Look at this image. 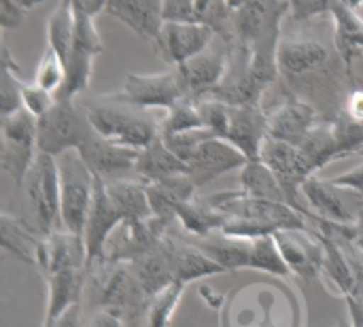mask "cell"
I'll return each instance as SVG.
<instances>
[{
    "mask_svg": "<svg viewBox=\"0 0 363 327\" xmlns=\"http://www.w3.org/2000/svg\"><path fill=\"white\" fill-rule=\"evenodd\" d=\"M196 104H198L204 128L215 138H225V132H228V126H230L232 104H225V102L215 100V98H202V100H196Z\"/></svg>",
    "mask_w": 363,
    "mask_h": 327,
    "instance_id": "7bdbcfd3",
    "label": "cell"
},
{
    "mask_svg": "<svg viewBox=\"0 0 363 327\" xmlns=\"http://www.w3.org/2000/svg\"><path fill=\"white\" fill-rule=\"evenodd\" d=\"M347 309H349V321L353 327H363V306L357 304L353 298H347Z\"/></svg>",
    "mask_w": 363,
    "mask_h": 327,
    "instance_id": "11a10c76",
    "label": "cell"
},
{
    "mask_svg": "<svg viewBox=\"0 0 363 327\" xmlns=\"http://www.w3.org/2000/svg\"><path fill=\"white\" fill-rule=\"evenodd\" d=\"M336 327H353V326H351V321H340Z\"/></svg>",
    "mask_w": 363,
    "mask_h": 327,
    "instance_id": "6f0895ef",
    "label": "cell"
},
{
    "mask_svg": "<svg viewBox=\"0 0 363 327\" xmlns=\"http://www.w3.org/2000/svg\"><path fill=\"white\" fill-rule=\"evenodd\" d=\"M74 36V13L68 4H57L47 17V47H51L66 64Z\"/></svg>",
    "mask_w": 363,
    "mask_h": 327,
    "instance_id": "8d00e7d4",
    "label": "cell"
},
{
    "mask_svg": "<svg viewBox=\"0 0 363 327\" xmlns=\"http://www.w3.org/2000/svg\"><path fill=\"white\" fill-rule=\"evenodd\" d=\"M36 266L43 277L66 270V268H87V253L81 236H74L66 230H57L43 238L36 255Z\"/></svg>",
    "mask_w": 363,
    "mask_h": 327,
    "instance_id": "cb8c5ba5",
    "label": "cell"
},
{
    "mask_svg": "<svg viewBox=\"0 0 363 327\" xmlns=\"http://www.w3.org/2000/svg\"><path fill=\"white\" fill-rule=\"evenodd\" d=\"M170 221L160 219V217H149L143 221H132L123 223L115 234L117 238L108 243L104 264H130L143 253L151 251L155 245H160L170 230Z\"/></svg>",
    "mask_w": 363,
    "mask_h": 327,
    "instance_id": "5bb4252c",
    "label": "cell"
},
{
    "mask_svg": "<svg viewBox=\"0 0 363 327\" xmlns=\"http://www.w3.org/2000/svg\"><path fill=\"white\" fill-rule=\"evenodd\" d=\"M138 153L140 151L106 140L96 132H91L79 149V155L87 164V168L106 183L128 179L130 174H134Z\"/></svg>",
    "mask_w": 363,
    "mask_h": 327,
    "instance_id": "9a60e30c",
    "label": "cell"
},
{
    "mask_svg": "<svg viewBox=\"0 0 363 327\" xmlns=\"http://www.w3.org/2000/svg\"><path fill=\"white\" fill-rule=\"evenodd\" d=\"M106 4H108V0H72L70 6H74V9H79V11L91 15V17H96V15H100L102 11H106Z\"/></svg>",
    "mask_w": 363,
    "mask_h": 327,
    "instance_id": "db71d44e",
    "label": "cell"
},
{
    "mask_svg": "<svg viewBox=\"0 0 363 327\" xmlns=\"http://www.w3.org/2000/svg\"><path fill=\"white\" fill-rule=\"evenodd\" d=\"M304 200L311 209V213L323 221L340 223V226H353L357 223V213H353L347 206V200L342 198V189L336 187L330 179H319L317 174L311 177L302 187Z\"/></svg>",
    "mask_w": 363,
    "mask_h": 327,
    "instance_id": "d4e9b609",
    "label": "cell"
},
{
    "mask_svg": "<svg viewBox=\"0 0 363 327\" xmlns=\"http://www.w3.org/2000/svg\"><path fill=\"white\" fill-rule=\"evenodd\" d=\"M130 268L149 298L170 287L174 283V236L168 234L151 251L130 262Z\"/></svg>",
    "mask_w": 363,
    "mask_h": 327,
    "instance_id": "603a6c76",
    "label": "cell"
},
{
    "mask_svg": "<svg viewBox=\"0 0 363 327\" xmlns=\"http://www.w3.org/2000/svg\"><path fill=\"white\" fill-rule=\"evenodd\" d=\"M251 243L253 240H242V238H232L225 234H213L208 238L198 240L196 245L219 266L225 268V272H236L249 268L251 260Z\"/></svg>",
    "mask_w": 363,
    "mask_h": 327,
    "instance_id": "4dcf8cb0",
    "label": "cell"
},
{
    "mask_svg": "<svg viewBox=\"0 0 363 327\" xmlns=\"http://www.w3.org/2000/svg\"><path fill=\"white\" fill-rule=\"evenodd\" d=\"M94 200L87 213L85 230H83V245L87 253V270L94 268L96 264H104V255L108 249L111 238L115 232L123 226L121 215L117 213L108 189L106 181L94 174Z\"/></svg>",
    "mask_w": 363,
    "mask_h": 327,
    "instance_id": "8fae6325",
    "label": "cell"
},
{
    "mask_svg": "<svg viewBox=\"0 0 363 327\" xmlns=\"http://www.w3.org/2000/svg\"><path fill=\"white\" fill-rule=\"evenodd\" d=\"M202 128L204 123H202L196 100H181L179 104H174L170 111L162 115L160 136H172V134H183V132L202 130Z\"/></svg>",
    "mask_w": 363,
    "mask_h": 327,
    "instance_id": "60d3db41",
    "label": "cell"
},
{
    "mask_svg": "<svg viewBox=\"0 0 363 327\" xmlns=\"http://www.w3.org/2000/svg\"><path fill=\"white\" fill-rule=\"evenodd\" d=\"M36 157V117L23 109L2 117V168L13 177L17 189L26 185Z\"/></svg>",
    "mask_w": 363,
    "mask_h": 327,
    "instance_id": "30bf717a",
    "label": "cell"
},
{
    "mask_svg": "<svg viewBox=\"0 0 363 327\" xmlns=\"http://www.w3.org/2000/svg\"><path fill=\"white\" fill-rule=\"evenodd\" d=\"M55 102V96L47 89H43L40 85H36L34 81L28 83L21 79V106L23 111H28L32 117H43Z\"/></svg>",
    "mask_w": 363,
    "mask_h": 327,
    "instance_id": "bcb514c9",
    "label": "cell"
},
{
    "mask_svg": "<svg viewBox=\"0 0 363 327\" xmlns=\"http://www.w3.org/2000/svg\"><path fill=\"white\" fill-rule=\"evenodd\" d=\"M113 96L143 111H170L181 100H189L183 79L174 66L155 74H125L123 85Z\"/></svg>",
    "mask_w": 363,
    "mask_h": 327,
    "instance_id": "52a82bcc",
    "label": "cell"
},
{
    "mask_svg": "<svg viewBox=\"0 0 363 327\" xmlns=\"http://www.w3.org/2000/svg\"><path fill=\"white\" fill-rule=\"evenodd\" d=\"M45 327H87L85 323V317H83V306L77 304L72 309H68L66 313H62L53 323Z\"/></svg>",
    "mask_w": 363,
    "mask_h": 327,
    "instance_id": "816d5d0a",
    "label": "cell"
},
{
    "mask_svg": "<svg viewBox=\"0 0 363 327\" xmlns=\"http://www.w3.org/2000/svg\"><path fill=\"white\" fill-rule=\"evenodd\" d=\"M26 11H30V9H34V6H38V4H43L45 0H17Z\"/></svg>",
    "mask_w": 363,
    "mask_h": 327,
    "instance_id": "9f6ffc18",
    "label": "cell"
},
{
    "mask_svg": "<svg viewBox=\"0 0 363 327\" xmlns=\"http://www.w3.org/2000/svg\"><path fill=\"white\" fill-rule=\"evenodd\" d=\"M268 113V138L289 143L294 147H300L304 138L313 132L317 123H321L319 111L294 96L283 87V96L272 109H266Z\"/></svg>",
    "mask_w": 363,
    "mask_h": 327,
    "instance_id": "7c38bea8",
    "label": "cell"
},
{
    "mask_svg": "<svg viewBox=\"0 0 363 327\" xmlns=\"http://www.w3.org/2000/svg\"><path fill=\"white\" fill-rule=\"evenodd\" d=\"M362 15H363V13H362Z\"/></svg>",
    "mask_w": 363,
    "mask_h": 327,
    "instance_id": "94428289",
    "label": "cell"
},
{
    "mask_svg": "<svg viewBox=\"0 0 363 327\" xmlns=\"http://www.w3.org/2000/svg\"><path fill=\"white\" fill-rule=\"evenodd\" d=\"M108 196L121 215L123 223L132 221H143L153 217L151 204H149V194H147V183L138 179H119L106 183Z\"/></svg>",
    "mask_w": 363,
    "mask_h": 327,
    "instance_id": "f546056e",
    "label": "cell"
},
{
    "mask_svg": "<svg viewBox=\"0 0 363 327\" xmlns=\"http://www.w3.org/2000/svg\"><path fill=\"white\" fill-rule=\"evenodd\" d=\"M60 4H68V6H70V4H72V0H60Z\"/></svg>",
    "mask_w": 363,
    "mask_h": 327,
    "instance_id": "680465c9",
    "label": "cell"
},
{
    "mask_svg": "<svg viewBox=\"0 0 363 327\" xmlns=\"http://www.w3.org/2000/svg\"><path fill=\"white\" fill-rule=\"evenodd\" d=\"M283 2H285V0H283Z\"/></svg>",
    "mask_w": 363,
    "mask_h": 327,
    "instance_id": "91938a15",
    "label": "cell"
},
{
    "mask_svg": "<svg viewBox=\"0 0 363 327\" xmlns=\"http://www.w3.org/2000/svg\"><path fill=\"white\" fill-rule=\"evenodd\" d=\"M94 132L83 104L77 100H55L53 106L36 119L38 153L60 157L68 151H79Z\"/></svg>",
    "mask_w": 363,
    "mask_h": 327,
    "instance_id": "3957f363",
    "label": "cell"
},
{
    "mask_svg": "<svg viewBox=\"0 0 363 327\" xmlns=\"http://www.w3.org/2000/svg\"><path fill=\"white\" fill-rule=\"evenodd\" d=\"M28 206L34 219V230L47 238L62 228L60 204V164L57 157L38 153L28 179H26Z\"/></svg>",
    "mask_w": 363,
    "mask_h": 327,
    "instance_id": "5b68a950",
    "label": "cell"
},
{
    "mask_svg": "<svg viewBox=\"0 0 363 327\" xmlns=\"http://www.w3.org/2000/svg\"><path fill=\"white\" fill-rule=\"evenodd\" d=\"M26 9L17 0H0V26L2 30H15L23 23Z\"/></svg>",
    "mask_w": 363,
    "mask_h": 327,
    "instance_id": "c3c4849f",
    "label": "cell"
},
{
    "mask_svg": "<svg viewBox=\"0 0 363 327\" xmlns=\"http://www.w3.org/2000/svg\"><path fill=\"white\" fill-rule=\"evenodd\" d=\"M240 192H245L249 198L289 204L279 179L264 162H249L240 170Z\"/></svg>",
    "mask_w": 363,
    "mask_h": 327,
    "instance_id": "e575fe53",
    "label": "cell"
},
{
    "mask_svg": "<svg viewBox=\"0 0 363 327\" xmlns=\"http://www.w3.org/2000/svg\"><path fill=\"white\" fill-rule=\"evenodd\" d=\"M225 275V268L211 260L196 243H183L174 238V283L189 285L200 279Z\"/></svg>",
    "mask_w": 363,
    "mask_h": 327,
    "instance_id": "f1b7e54d",
    "label": "cell"
},
{
    "mask_svg": "<svg viewBox=\"0 0 363 327\" xmlns=\"http://www.w3.org/2000/svg\"><path fill=\"white\" fill-rule=\"evenodd\" d=\"M277 66L283 87L313 104L323 121L342 117L347 96L357 87V79L347 72L334 40L328 45L323 38L304 30L283 32Z\"/></svg>",
    "mask_w": 363,
    "mask_h": 327,
    "instance_id": "6da1fadb",
    "label": "cell"
},
{
    "mask_svg": "<svg viewBox=\"0 0 363 327\" xmlns=\"http://www.w3.org/2000/svg\"><path fill=\"white\" fill-rule=\"evenodd\" d=\"M345 117L353 119V121H359L363 123V89L362 87H353L351 94L347 96V102H345Z\"/></svg>",
    "mask_w": 363,
    "mask_h": 327,
    "instance_id": "f907efd6",
    "label": "cell"
},
{
    "mask_svg": "<svg viewBox=\"0 0 363 327\" xmlns=\"http://www.w3.org/2000/svg\"><path fill=\"white\" fill-rule=\"evenodd\" d=\"M21 70L11 57V51L2 47V77H0V113L9 117L21 111Z\"/></svg>",
    "mask_w": 363,
    "mask_h": 327,
    "instance_id": "74e56055",
    "label": "cell"
},
{
    "mask_svg": "<svg viewBox=\"0 0 363 327\" xmlns=\"http://www.w3.org/2000/svg\"><path fill=\"white\" fill-rule=\"evenodd\" d=\"M300 151L304 153V157L308 160V164H311V168L315 172H319L321 168H325L334 160L342 157L340 145H338V138H336L334 123L332 121L317 123L313 128V132L300 145Z\"/></svg>",
    "mask_w": 363,
    "mask_h": 327,
    "instance_id": "836d02e7",
    "label": "cell"
},
{
    "mask_svg": "<svg viewBox=\"0 0 363 327\" xmlns=\"http://www.w3.org/2000/svg\"><path fill=\"white\" fill-rule=\"evenodd\" d=\"M185 174H187V166L166 147L162 136L155 138L149 147H145L138 153L134 177L147 185L170 181L177 177H185Z\"/></svg>",
    "mask_w": 363,
    "mask_h": 327,
    "instance_id": "4316f807",
    "label": "cell"
},
{
    "mask_svg": "<svg viewBox=\"0 0 363 327\" xmlns=\"http://www.w3.org/2000/svg\"><path fill=\"white\" fill-rule=\"evenodd\" d=\"M289 9V21L291 23H313L317 19H323L325 15H332L334 0H285Z\"/></svg>",
    "mask_w": 363,
    "mask_h": 327,
    "instance_id": "f6af8a7d",
    "label": "cell"
},
{
    "mask_svg": "<svg viewBox=\"0 0 363 327\" xmlns=\"http://www.w3.org/2000/svg\"><path fill=\"white\" fill-rule=\"evenodd\" d=\"M323 247V262H321V277L332 292L338 296L349 298L357 285V264L349 257L342 249V240L332 238L328 234H317Z\"/></svg>",
    "mask_w": 363,
    "mask_h": 327,
    "instance_id": "484cf974",
    "label": "cell"
},
{
    "mask_svg": "<svg viewBox=\"0 0 363 327\" xmlns=\"http://www.w3.org/2000/svg\"><path fill=\"white\" fill-rule=\"evenodd\" d=\"M83 109L94 132L117 145L143 151L155 138H160L162 117H155L153 111L125 104L113 94L85 100Z\"/></svg>",
    "mask_w": 363,
    "mask_h": 327,
    "instance_id": "7a4b0ae2",
    "label": "cell"
},
{
    "mask_svg": "<svg viewBox=\"0 0 363 327\" xmlns=\"http://www.w3.org/2000/svg\"><path fill=\"white\" fill-rule=\"evenodd\" d=\"M164 21H194V0H162Z\"/></svg>",
    "mask_w": 363,
    "mask_h": 327,
    "instance_id": "7dc6e473",
    "label": "cell"
},
{
    "mask_svg": "<svg viewBox=\"0 0 363 327\" xmlns=\"http://www.w3.org/2000/svg\"><path fill=\"white\" fill-rule=\"evenodd\" d=\"M274 240L291 275L300 277L302 281H315L321 277L323 247L317 236H308L306 232L281 230L274 234Z\"/></svg>",
    "mask_w": 363,
    "mask_h": 327,
    "instance_id": "ffe728a7",
    "label": "cell"
},
{
    "mask_svg": "<svg viewBox=\"0 0 363 327\" xmlns=\"http://www.w3.org/2000/svg\"><path fill=\"white\" fill-rule=\"evenodd\" d=\"M108 17L125 23L138 38L151 43L155 49L162 40L164 30V13L162 0H108L106 11Z\"/></svg>",
    "mask_w": 363,
    "mask_h": 327,
    "instance_id": "d6986e66",
    "label": "cell"
},
{
    "mask_svg": "<svg viewBox=\"0 0 363 327\" xmlns=\"http://www.w3.org/2000/svg\"><path fill=\"white\" fill-rule=\"evenodd\" d=\"M60 164V204L62 228L83 238L87 213L94 200V172L81 160L79 151H68L57 157Z\"/></svg>",
    "mask_w": 363,
    "mask_h": 327,
    "instance_id": "8992f818",
    "label": "cell"
},
{
    "mask_svg": "<svg viewBox=\"0 0 363 327\" xmlns=\"http://www.w3.org/2000/svg\"><path fill=\"white\" fill-rule=\"evenodd\" d=\"M230 64V49L228 43L219 36L215 43L204 49L202 53L194 55L181 66H174L183 79L185 92L189 100H202L206 98L225 77Z\"/></svg>",
    "mask_w": 363,
    "mask_h": 327,
    "instance_id": "4fadbf2b",
    "label": "cell"
},
{
    "mask_svg": "<svg viewBox=\"0 0 363 327\" xmlns=\"http://www.w3.org/2000/svg\"><path fill=\"white\" fill-rule=\"evenodd\" d=\"M332 40L334 47L345 62V68L351 77H355V64L363 57V15L347 6L342 0H334L332 4ZM357 79V77H355Z\"/></svg>",
    "mask_w": 363,
    "mask_h": 327,
    "instance_id": "44dd1931",
    "label": "cell"
},
{
    "mask_svg": "<svg viewBox=\"0 0 363 327\" xmlns=\"http://www.w3.org/2000/svg\"><path fill=\"white\" fill-rule=\"evenodd\" d=\"M217 34L196 21H166L157 53L170 66H181L215 43Z\"/></svg>",
    "mask_w": 363,
    "mask_h": 327,
    "instance_id": "e0dca14e",
    "label": "cell"
},
{
    "mask_svg": "<svg viewBox=\"0 0 363 327\" xmlns=\"http://www.w3.org/2000/svg\"><path fill=\"white\" fill-rule=\"evenodd\" d=\"M108 272L98 279L96 287V311L111 313L119 317L128 327L138 326L147 317L149 296L143 289L140 281L132 272L130 264H106Z\"/></svg>",
    "mask_w": 363,
    "mask_h": 327,
    "instance_id": "277c9868",
    "label": "cell"
},
{
    "mask_svg": "<svg viewBox=\"0 0 363 327\" xmlns=\"http://www.w3.org/2000/svg\"><path fill=\"white\" fill-rule=\"evenodd\" d=\"M87 327H128L119 317L104 313V311H96V315H91Z\"/></svg>",
    "mask_w": 363,
    "mask_h": 327,
    "instance_id": "f5cc1de1",
    "label": "cell"
},
{
    "mask_svg": "<svg viewBox=\"0 0 363 327\" xmlns=\"http://www.w3.org/2000/svg\"><path fill=\"white\" fill-rule=\"evenodd\" d=\"M196 189L198 187L191 183V179L187 174L170 179V181L147 185V194H149V204H151L153 217H160V219H166V221L174 223L177 221V211L185 202L196 198Z\"/></svg>",
    "mask_w": 363,
    "mask_h": 327,
    "instance_id": "83f0119b",
    "label": "cell"
},
{
    "mask_svg": "<svg viewBox=\"0 0 363 327\" xmlns=\"http://www.w3.org/2000/svg\"><path fill=\"white\" fill-rule=\"evenodd\" d=\"M336 187H340L342 192H351V194H357L363 196V164L338 174V177H332L330 179Z\"/></svg>",
    "mask_w": 363,
    "mask_h": 327,
    "instance_id": "681fc988",
    "label": "cell"
},
{
    "mask_svg": "<svg viewBox=\"0 0 363 327\" xmlns=\"http://www.w3.org/2000/svg\"><path fill=\"white\" fill-rule=\"evenodd\" d=\"M43 243V236L34 232L30 226H26L21 219L4 213L2 215V247L4 251L13 253L26 264L36 266L38 247Z\"/></svg>",
    "mask_w": 363,
    "mask_h": 327,
    "instance_id": "d6a6232c",
    "label": "cell"
},
{
    "mask_svg": "<svg viewBox=\"0 0 363 327\" xmlns=\"http://www.w3.org/2000/svg\"><path fill=\"white\" fill-rule=\"evenodd\" d=\"M249 268L257 272H266L272 277H289V268L281 255V249L274 240V236L257 238L251 243V260Z\"/></svg>",
    "mask_w": 363,
    "mask_h": 327,
    "instance_id": "f35d334b",
    "label": "cell"
},
{
    "mask_svg": "<svg viewBox=\"0 0 363 327\" xmlns=\"http://www.w3.org/2000/svg\"><path fill=\"white\" fill-rule=\"evenodd\" d=\"M166 147L187 166L189 160L196 155V151L200 149V145L208 138H213V134L208 130H191V132H183V134H172V136H162Z\"/></svg>",
    "mask_w": 363,
    "mask_h": 327,
    "instance_id": "ee69618b",
    "label": "cell"
},
{
    "mask_svg": "<svg viewBox=\"0 0 363 327\" xmlns=\"http://www.w3.org/2000/svg\"><path fill=\"white\" fill-rule=\"evenodd\" d=\"M87 268H66L51 275H45L47 285V304L40 327L53 323L62 313L83 302L87 287Z\"/></svg>",
    "mask_w": 363,
    "mask_h": 327,
    "instance_id": "7402d4cb",
    "label": "cell"
},
{
    "mask_svg": "<svg viewBox=\"0 0 363 327\" xmlns=\"http://www.w3.org/2000/svg\"><path fill=\"white\" fill-rule=\"evenodd\" d=\"M206 202H208L211 206H215L217 211L225 213V215L255 219V221H262V223L274 228L277 232H281V230L306 232V230H308L306 217H304L302 213H298L296 209H291L289 204L249 198V196H247L245 192H240V189H236V192L213 194V196L206 198Z\"/></svg>",
    "mask_w": 363,
    "mask_h": 327,
    "instance_id": "9c48e42d",
    "label": "cell"
},
{
    "mask_svg": "<svg viewBox=\"0 0 363 327\" xmlns=\"http://www.w3.org/2000/svg\"><path fill=\"white\" fill-rule=\"evenodd\" d=\"M234 9L228 0H194V21L211 28L221 40L232 43L234 34Z\"/></svg>",
    "mask_w": 363,
    "mask_h": 327,
    "instance_id": "d590c367",
    "label": "cell"
},
{
    "mask_svg": "<svg viewBox=\"0 0 363 327\" xmlns=\"http://www.w3.org/2000/svg\"><path fill=\"white\" fill-rule=\"evenodd\" d=\"M259 162H264L272 170V174L279 179V183H281V187H283V192L287 196L289 206L296 209L298 213H302L308 219L313 213H311V209H308V204L304 200L302 187L317 172L311 168V164L304 157V153L300 151V147H294V145L283 143V140L266 138V143L262 147Z\"/></svg>",
    "mask_w": 363,
    "mask_h": 327,
    "instance_id": "ba28073f",
    "label": "cell"
},
{
    "mask_svg": "<svg viewBox=\"0 0 363 327\" xmlns=\"http://www.w3.org/2000/svg\"><path fill=\"white\" fill-rule=\"evenodd\" d=\"M185 294V285L181 283H172L170 287L162 289L160 294H155L149 300V309H147V326L145 327H170L174 313L183 300Z\"/></svg>",
    "mask_w": 363,
    "mask_h": 327,
    "instance_id": "ab89813d",
    "label": "cell"
},
{
    "mask_svg": "<svg viewBox=\"0 0 363 327\" xmlns=\"http://www.w3.org/2000/svg\"><path fill=\"white\" fill-rule=\"evenodd\" d=\"M268 138V113L264 106H232L225 138L249 162H259Z\"/></svg>",
    "mask_w": 363,
    "mask_h": 327,
    "instance_id": "ac0fdd59",
    "label": "cell"
},
{
    "mask_svg": "<svg viewBox=\"0 0 363 327\" xmlns=\"http://www.w3.org/2000/svg\"><path fill=\"white\" fill-rule=\"evenodd\" d=\"M64 81H66V64H64V60L51 47H45V51L40 55V62L36 66V72H34V83L55 96L62 89Z\"/></svg>",
    "mask_w": 363,
    "mask_h": 327,
    "instance_id": "b9f144b4",
    "label": "cell"
},
{
    "mask_svg": "<svg viewBox=\"0 0 363 327\" xmlns=\"http://www.w3.org/2000/svg\"><path fill=\"white\" fill-rule=\"evenodd\" d=\"M223 221H225V213L217 211L215 206H211L206 200L200 198H191L177 211V223L198 240L221 232Z\"/></svg>",
    "mask_w": 363,
    "mask_h": 327,
    "instance_id": "1f68e13d",
    "label": "cell"
},
{
    "mask_svg": "<svg viewBox=\"0 0 363 327\" xmlns=\"http://www.w3.org/2000/svg\"><path fill=\"white\" fill-rule=\"evenodd\" d=\"M247 164H249V160L234 145H230L223 138L213 136V138L204 140L200 145V149L196 151V155L189 160L187 177L200 189L228 172L242 170Z\"/></svg>",
    "mask_w": 363,
    "mask_h": 327,
    "instance_id": "2e32d148",
    "label": "cell"
}]
</instances>
